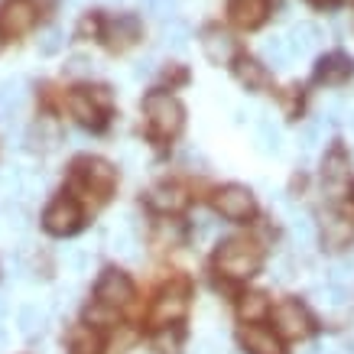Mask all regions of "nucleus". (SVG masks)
Wrapping results in <instances>:
<instances>
[{"label":"nucleus","mask_w":354,"mask_h":354,"mask_svg":"<svg viewBox=\"0 0 354 354\" xmlns=\"http://www.w3.org/2000/svg\"><path fill=\"white\" fill-rule=\"evenodd\" d=\"M185 309H189V286L185 283H172V286H166L156 296V302H153V309H150V319L156 325H169V322H179L185 315Z\"/></svg>","instance_id":"obj_4"},{"label":"nucleus","mask_w":354,"mask_h":354,"mask_svg":"<svg viewBox=\"0 0 354 354\" xmlns=\"http://www.w3.org/2000/svg\"><path fill=\"white\" fill-rule=\"evenodd\" d=\"M85 319L91 325H114V319H118V312H114V306H104V302H95L91 309L85 312Z\"/></svg>","instance_id":"obj_32"},{"label":"nucleus","mask_w":354,"mask_h":354,"mask_svg":"<svg viewBox=\"0 0 354 354\" xmlns=\"http://www.w3.org/2000/svg\"><path fill=\"white\" fill-rule=\"evenodd\" d=\"M75 169H78V179L85 183V189L95 192L97 198H108L114 192V185H118V169L104 160H78Z\"/></svg>","instance_id":"obj_5"},{"label":"nucleus","mask_w":354,"mask_h":354,"mask_svg":"<svg viewBox=\"0 0 354 354\" xmlns=\"http://www.w3.org/2000/svg\"><path fill=\"white\" fill-rule=\"evenodd\" d=\"M36 23V7L32 0H7L0 7V30L7 36H23V32L32 30Z\"/></svg>","instance_id":"obj_10"},{"label":"nucleus","mask_w":354,"mask_h":354,"mask_svg":"<svg viewBox=\"0 0 354 354\" xmlns=\"http://www.w3.org/2000/svg\"><path fill=\"white\" fill-rule=\"evenodd\" d=\"M78 225H82V212L72 198H55L43 212V227L55 237L72 234V231H78Z\"/></svg>","instance_id":"obj_8"},{"label":"nucleus","mask_w":354,"mask_h":354,"mask_svg":"<svg viewBox=\"0 0 354 354\" xmlns=\"http://www.w3.org/2000/svg\"><path fill=\"white\" fill-rule=\"evenodd\" d=\"M241 342H244L247 354H283L279 335L263 328V325H247L244 332H241Z\"/></svg>","instance_id":"obj_16"},{"label":"nucleus","mask_w":354,"mask_h":354,"mask_svg":"<svg viewBox=\"0 0 354 354\" xmlns=\"http://www.w3.org/2000/svg\"><path fill=\"white\" fill-rule=\"evenodd\" d=\"M344 3H354V0H344Z\"/></svg>","instance_id":"obj_44"},{"label":"nucleus","mask_w":354,"mask_h":354,"mask_svg":"<svg viewBox=\"0 0 354 354\" xmlns=\"http://www.w3.org/2000/svg\"><path fill=\"white\" fill-rule=\"evenodd\" d=\"M290 55H292L290 43H286V39H279V36H273V39L263 43V59H267V65H273V68H286Z\"/></svg>","instance_id":"obj_25"},{"label":"nucleus","mask_w":354,"mask_h":354,"mask_svg":"<svg viewBox=\"0 0 354 354\" xmlns=\"http://www.w3.org/2000/svg\"><path fill=\"white\" fill-rule=\"evenodd\" d=\"M319 296H322L319 302H325V306H335V309L348 302V290H342V286H332V283H328L325 290H319Z\"/></svg>","instance_id":"obj_35"},{"label":"nucleus","mask_w":354,"mask_h":354,"mask_svg":"<svg viewBox=\"0 0 354 354\" xmlns=\"http://www.w3.org/2000/svg\"><path fill=\"white\" fill-rule=\"evenodd\" d=\"M17 325H20V332L26 335V338H32V335H43L46 315L36 309V306H23L20 315H17Z\"/></svg>","instance_id":"obj_24"},{"label":"nucleus","mask_w":354,"mask_h":354,"mask_svg":"<svg viewBox=\"0 0 354 354\" xmlns=\"http://www.w3.org/2000/svg\"><path fill=\"white\" fill-rule=\"evenodd\" d=\"M215 208H218V215H225L227 221H247V218L254 215L257 202H254V192L247 185H225L215 195Z\"/></svg>","instance_id":"obj_6"},{"label":"nucleus","mask_w":354,"mask_h":354,"mask_svg":"<svg viewBox=\"0 0 354 354\" xmlns=\"http://www.w3.org/2000/svg\"><path fill=\"white\" fill-rule=\"evenodd\" d=\"M354 241V225L342 215H328L322 225V244L325 250H342Z\"/></svg>","instance_id":"obj_17"},{"label":"nucleus","mask_w":354,"mask_h":354,"mask_svg":"<svg viewBox=\"0 0 354 354\" xmlns=\"http://www.w3.org/2000/svg\"><path fill=\"white\" fill-rule=\"evenodd\" d=\"M351 75H354V59L344 53L325 55L315 65V82H322V85H344Z\"/></svg>","instance_id":"obj_13"},{"label":"nucleus","mask_w":354,"mask_h":354,"mask_svg":"<svg viewBox=\"0 0 354 354\" xmlns=\"http://www.w3.org/2000/svg\"><path fill=\"white\" fill-rule=\"evenodd\" d=\"M150 72H153V62H150V59H140V62H137V68H133V75H137V78L150 75Z\"/></svg>","instance_id":"obj_39"},{"label":"nucleus","mask_w":354,"mask_h":354,"mask_svg":"<svg viewBox=\"0 0 354 354\" xmlns=\"http://www.w3.org/2000/svg\"><path fill=\"white\" fill-rule=\"evenodd\" d=\"M140 7H143V13H150V17H160V20H166V17H169V20H172L176 0H140Z\"/></svg>","instance_id":"obj_33"},{"label":"nucleus","mask_w":354,"mask_h":354,"mask_svg":"<svg viewBox=\"0 0 354 354\" xmlns=\"http://www.w3.org/2000/svg\"><path fill=\"white\" fill-rule=\"evenodd\" d=\"M319 133H322V124L319 120H312V124H306L299 133V143H302V150H312L315 143H319Z\"/></svg>","instance_id":"obj_36"},{"label":"nucleus","mask_w":354,"mask_h":354,"mask_svg":"<svg viewBox=\"0 0 354 354\" xmlns=\"http://www.w3.org/2000/svg\"><path fill=\"white\" fill-rule=\"evenodd\" d=\"M3 312H7V302L0 299V319H3Z\"/></svg>","instance_id":"obj_41"},{"label":"nucleus","mask_w":354,"mask_h":354,"mask_svg":"<svg viewBox=\"0 0 354 354\" xmlns=\"http://www.w3.org/2000/svg\"><path fill=\"white\" fill-rule=\"evenodd\" d=\"M111 247H114V254L124 260H137L140 257V250H137V237L130 234L127 227H120V231H114V237H111Z\"/></svg>","instance_id":"obj_26"},{"label":"nucleus","mask_w":354,"mask_h":354,"mask_svg":"<svg viewBox=\"0 0 354 354\" xmlns=\"http://www.w3.org/2000/svg\"><path fill=\"white\" fill-rule=\"evenodd\" d=\"M3 344H7V328L0 325V348H3Z\"/></svg>","instance_id":"obj_40"},{"label":"nucleus","mask_w":354,"mask_h":354,"mask_svg":"<svg viewBox=\"0 0 354 354\" xmlns=\"http://www.w3.org/2000/svg\"><path fill=\"white\" fill-rule=\"evenodd\" d=\"M68 354H101V335L95 328H88V325L75 328L72 338H68Z\"/></svg>","instance_id":"obj_22"},{"label":"nucleus","mask_w":354,"mask_h":354,"mask_svg":"<svg viewBox=\"0 0 354 354\" xmlns=\"http://www.w3.org/2000/svg\"><path fill=\"white\" fill-rule=\"evenodd\" d=\"M133 299V283H130L127 273L120 270H104L101 279H97V302L104 306H114V309H124Z\"/></svg>","instance_id":"obj_9"},{"label":"nucleus","mask_w":354,"mask_h":354,"mask_svg":"<svg viewBox=\"0 0 354 354\" xmlns=\"http://www.w3.org/2000/svg\"><path fill=\"white\" fill-rule=\"evenodd\" d=\"M147 202H150V208L162 212V215H176V212L185 208V192L179 185H156Z\"/></svg>","instance_id":"obj_18"},{"label":"nucleus","mask_w":354,"mask_h":354,"mask_svg":"<svg viewBox=\"0 0 354 354\" xmlns=\"http://www.w3.org/2000/svg\"><path fill=\"white\" fill-rule=\"evenodd\" d=\"M227 13H231V20H234L237 26L254 30V26H260V23L267 20L270 0H231V3H227Z\"/></svg>","instance_id":"obj_14"},{"label":"nucleus","mask_w":354,"mask_h":354,"mask_svg":"<svg viewBox=\"0 0 354 354\" xmlns=\"http://www.w3.org/2000/svg\"><path fill=\"white\" fill-rule=\"evenodd\" d=\"M202 53L212 65H227L234 59V39H231V32H225L221 26H208L202 32Z\"/></svg>","instance_id":"obj_12"},{"label":"nucleus","mask_w":354,"mask_h":354,"mask_svg":"<svg viewBox=\"0 0 354 354\" xmlns=\"http://www.w3.org/2000/svg\"><path fill=\"white\" fill-rule=\"evenodd\" d=\"M319 39H322V32H319V26H315V23H296V26L290 30V36H286L290 53H296V55L312 53V49L319 46Z\"/></svg>","instance_id":"obj_19"},{"label":"nucleus","mask_w":354,"mask_h":354,"mask_svg":"<svg viewBox=\"0 0 354 354\" xmlns=\"http://www.w3.org/2000/svg\"><path fill=\"white\" fill-rule=\"evenodd\" d=\"M218 270L225 273V277L231 279H247L254 277L260 270V263H263V254H260V247L254 244V241H227V244H221V250H218Z\"/></svg>","instance_id":"obj_2"},{"label":"nucleus","mask_w":354,"mask_h":354,"mask_svg":"<svg viewBox=\"0 0 354 354\" xmlns=\"http://www.w3.org/2000/svg\"><path fill=\"white\" fill-rule=\"evenodd\" d=\"M183 237H185V231H183V225L179 221H160L156 225V234H153V241L156 244H169V247H176V244H183Z\"/></svg>","instance_id":"obj_27"},{"label":"nucleus","mask_w":354,"mask_h":354,"mask_svg":"<svg viewBox=\"0 0 354 354\" xmlns=\"http://www.w3.org/2000/svg\"><path fill=\"white\" fill-rule=\"evenodd\" d=\"M62 30H46L43 36H39V53L43 55H55L59 49H62Z\"/></svg>","instance_id":"obj_34"},{"label":"nucleus","mask_w":354,"mask_h":354,"mask_svg":"<svg viewBox=\"0 0 354 354\" xmlns=\"http://www.w3.org/2000/svg\"><path fill=\"white\" fill-rule=\"evenodd\" d=\"M97 30H101V20H97L95 13H88L85 20L78 23V36H82V39H88V36H95Z\"/></svg>","instance_id":"obj_38"},{"label":"nucleus","mask_w":354,"mask_h":354,"mask_svg":"<svg viewBox=\"0 0 354 354\" xmlns=\"http://www.w3.org/2000/svg\"><path fill=\"white\" fill-rule=\"evenodd\" d=\"M108 108H111L108 88H91V91H75V95H68V111H72L82 124H91V127L101 124V114Z\"/></svg>","instance_id":"obj_7"},{"label":"nucleus","mask_w":354,"mask_h":354,"mask_svg":"<svg viewBox=\"0 0 354 354\" xmlns=\"http://www.w3.org/2000/svg\"><path fill=\"white\" fill-rule=\"evenodd\" d=\"M351 26H354V23H351Z\"/></svg>","instance_id":"obj_45"},{"label":"nucleus","mask_w":354,"mask_h":354,"mask_svg":"<svg viewBox=\"0 0 354 354\" xmlns=\"http://www.w3.org/2000/svg\"><path fill=\"white\" fill-rule=\"evenodd\" d=\"M143 114H147V124L156 137H176L183 130L185 111L179 104V97H172L169 91H150L143 97Z\"/></svg>","instance_id":"obj_1"},{"label":"nucleus","mask_w":354,"mask_h":354,"mask_svg":"<svg viewBox=\"0 0 354 354\" xmlns=\"http://www.w3.org/2000/svg\"><path fill=\"white\" fill-rule=\"evenodd\" d=\"M237 315L244 319V322H263L270 315V299L263 292H247L241 306H237Z\"/></svg>","instance_id":"obj_21"},{"label":"nucleus","mask_w":354,"mask_h":354,"mask_svg":"<svg viewBox=\"0 0 354 354\" xmlns=\"http://www.w3.org/2000/svg\"><path fill=\"white\" fill-rule=\"evenodd\" d=\"M292 234L299 237V244H309L312 237H315V231H312V221L306 215H299L296 221H292Z\"/></svg>","instance_id":"obj_37"},{"label":"nucleus","mask_w":354,"mask_h":354,"mask_svg":"<svg viewBox=\"0 0 354 354\" xmlns=\"http://www.w3.org/2000/svg\"><path fill=\"white\" fill-rule=\"evenodd\" d=\"M322 179L328 189H342L348 183V156L342 150H332L325 156V166H322Z\"/></svg>","instance_id":"obj_20"},{"label":"nucleus","mask_w":354,"mask_h":354,"mask_svg":"<svg viewBox=\"0 0 354 354\" xmlns=\"http://www.w3.org/2000/svg\"><path fill=\"white\" fill-rule=\"evenodd\" d=\"M351 130H354V118H351Z\"/></svg>","instance_id":"obj_43"},{"label":"nucleus","mask_w":354,"mask_h":354,"mask_svg":"<svg viewBox=\"0 0 354 354\" xmlns=\"http://www.w3.org/2000/svg\"><path fill=\"white\" fill-rule=\"evenodd\" d=\"M306 354H319V348H309V351H306Z\"/></svg>","instance_id":"obj_42"},{"label":"nucleus","mask_w":354,"mask_h":354,"mask_svg":"<svg viewBox=\"0 0 354 354\" xmlns=\"http://www.w3.org/2000/svg\"><path fill=\"white\" fill-rule=\"evenodd\" d=\"M234 78L247 88V91H267V88H270L267 65H260L257 59H250V55L234 59Z\"/></svg>","instance_id":"obj_15"},{"label":"nucleus","mask_w":354,"mask_h":354,"mask_svg":"<svg viewBox=\"0 0 354 354\" xmlns=\"http://www.w3.org/2000/svg\"><path fill=\"white\" fill-rule=\"evenodd\" d=\"M162 43L169 46V49H185V43H189V26L179 20H169V26L162 30Z\"/></svg>","instance_id":"obj_29"},{"label":"nucleus","mask_w":354,"mask_h":354,"mask_svg":"<svg viewBox=\"0 0 354 354\" xmlns=\"http://www.w3.org/2000/svg\"><path fill=\"white\" fill-rule=\"evenodd\" d=\"M153 351L156 354H179L183 351V328L179 325H162L153 335Z\"/></svg>","instance_id":"obj_23"},{"label":"nucleus","mask_w":354,"mask_h":354,"mask_svg":"<svg viewBox=\"0 0 354 354\" xmlns=\"http://www.w3.org/2000/svg\"><path fill=\"white\" fill-rule=\"evenodd\" d=\"M273 325H277V335L279 338H306L312 332V322H309V312L306 306L296 299H286L279 302L277 309H273Z\"/></svg>","instance_id":"obj_3"},{"label":"nucleus","mask_w":354,"mask_h":354,"mask_svg":"<svg viewBox=\"0 0 354 354\" xmlns=\"http://www.w3.org/2000/svg\"><path fill=\"white\" fill-rule=\"evenodd\" d=\"M328 283L332 286H342V290H351L354 286V260H342L328 270Z\"/></svg>","instance_id":"obj_28"},{"label":"nucleus","mask_w":354,"mask_h":354,"mask_svg":"<svg viewBox=\"0 0 354 354\" xmlns=\"http://www.w3.org/2000/svg\"><path fill=\"white\" fill-rule=\"evenodd\" d=\"M95 72V62L88 59V55H72L68 62H65V75L68 78H88Z\"/></svg>","instance_id":"obj_31"},{"label":"nucleus","mask_w":354,"mask_h":354,"mask_svg":"<svg viewBox=\"0 0 354 354\" xmlns=\"http://www.w3.org/2000/svg\"><path fill=\"white\" fill-rule=\"evenodd\" d=\"M257 143L263 153H279V130L270 120H260L257 124Z\"/></svg>","instance_id":"obj_30"},{"label":"nucleus","mask_w":354,"mask_h":354,"mask_svg":"<svg viewBox=\"0 0 354 354\" xmlns=\"http://www.w3.org/2000/svg\"><path fill=\"white\" fill-rule=\"evenodd\" d=\"M140 39V20L130 17V13H118L114 20L104 23V43L114 53H124Z\"/></svg>","instance_id":"obj_11"}]
</instances>
